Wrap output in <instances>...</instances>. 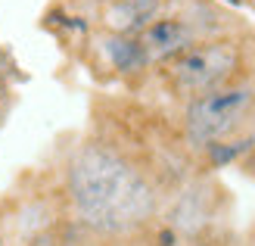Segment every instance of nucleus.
Listing matches in <instances>:
<instances>
[{
	"label": "nucleus",
	"mask_w": 255,
	"mask_h": 246,
	"mask_svg": "<svg viewBox=\"0 0 255 246\" xmlns=\"http://www.w3.org/2000/svg\"><path fill=\"white\" fill-rule=\"evenodd\" d=\"M66 197L75 222L97 237L140 234L159 215L156 181L106 140H87L69 156Z\"/></svg>",
	"instance_id": "obj_1"
},
{
	"label": "nucleus",
	"mask_w": 255,
	"mask_h": 246,
	"mask_svg": "<svg viewBox=\"0 0 255 246\" xmlns=\"http://www.w3.org/2000/svg\"><path fill=\"white\" fill-rule=\"evenodd\" d=\"M255 119V81L234 78L184 103V137L193 150H212L243 134V128Z\"/></svg>",
	"instance_id": "obj_2"
},
{
	"label": "nucleus",
	"mask_w": 255,
	"mask_h": 246,
	"mask_svg": "<svg viewBox=\"0 0 255 246\" xmlns=\"http://www.w3.org/2000/svg\"><path fill=\"white\" fill-rule=\"evenodd\" d=\"M162 75L168 87L187 103L240 78L243 75V47L234 37H199L184 53L162 62Z\"/></svg>",
	"instance_id": "obj_3"
},
{
	"label": "nucleus",
	"mask_w": 255,
	"mask_h": 246,
	"mask_svg": "<svg viewBox=\"0 0 255 246\" xmlns=\"http://www.w3.org/2000/svg\"><path fill=\"white\" fill-rule=\"evenodd\" d=\"M137 37L146 50L149 66H162L177 53H184L187 47H193L199 41V28L181 16H165V19H152Z\"/></svg>",
	"instance_id": "obj_4"
},
{
	"label": "nucleus",
	"mask_w": 255,
	"mask_h": 246,
	"mask_svg": "<svg viewBox=\"0 0 255 246\" xmlns=\"http://www.w3.org/2000/svg\"><path fill=\"white\" fill-rule=\"evenodd\" d=\"M162 0H116L106 9V25L112 34H140L152 19H159Z\"/></svg>",
	"instance_id": "obj_5"
},
{
	"label": "nucleus",
	"mask_w": 255,
	"mask_h": 246,
	"mask_svg": "<svg viewBox=\"0 0 255 246\" xmlns=\"http://www.w3.org/2000/svg\"><path fill=\"white\" fill-rule=\"evenodd\" d=\"M100 47H103V53L109 59V66L122 72V75H137L149 69V59H146V50L143 44H140L137 34H103V41H100Z\"/></svg>",
	"instance_id": "obj_6"
},
{
	"label": "nucleus",
	"mask_w": 255,
	"mask_h": 246,
	"mask_svg": "<svg viewBox=\"0 0 255 246\" xmlns=\"http://www.w3.org/2000/svg\"><path fill=\"white\" fill-rule=\"evenodd\" d=\"M246 246H255V231L249 234V240H246Z\"/></svg>",
	"instance_id": "obj_7"
},
{
	"label": "nucleus",
	"mask_w": 255,
	"mask_h": 246,
	"mask_svg": "<svg viewBox=\"0 0 255 246\" xmlns=\"http://www.w3.org/2000/svg\"><path fill=\"white\" fill-rule=\"evenodd\" d=\"M227 3H234V6H240V3H243V0H227Z\"/></svg>",
	"instance_id": "obj_8"
},
{
	"label": "nucleus",
	"mask_w": 255,
	"mask_h": 246,
	"mask_svg": "<svg viewBox=\"0 0 255 246\" xmlns=\"http://www.w3.org/2000/svg\"><path fill=\"white\" fill-rule=\"evenodd\" d=\"M199 246H209V243H199Z\"/></svg>",
	"instance_id": "obj_9"
}]
</instances>
